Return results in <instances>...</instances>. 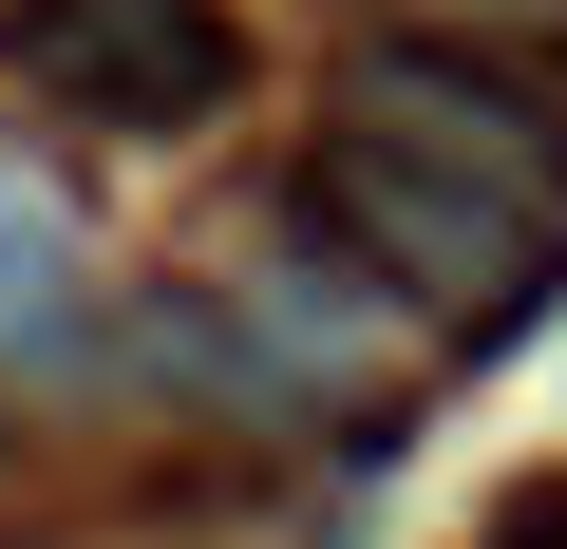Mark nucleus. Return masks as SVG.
<instances>
[{"label":"nucleus","mask_w":567,"mask_h":549,"mask_svg":"<svg viewBox=\"0 0 567 549\" xmlns=\"http://www.w3.org/2000/svg\"><path fill=\"white\" fill-rule=\"evenodd\" d=\"M0 58H20L58 114H95V133H189L246 77V39L208 20V0H0Z\"/></svg>","instance_id":"obj_1"},{"label":"nucleus","mask_w":567,"mask_h":549,"mask_svg":"<svg viewBox=\"0 0 567 549\" xmlns=\"http://www.w3.org/2000/svg\"><path fill=\"white\" fill-rule=\"evenodd\" d=\"M303 190L360 227V265H379V285H435V304L511 285V246H529V209H492L473 171H416V152H398V133H360V114H322Z\"/></svg>","instance_id":"obj_2"},{"label":"nucleus","mask_w":567,"mask_h":549,"mask_svg":"<svg viewBox=\"0 0 567 549\" xmlns=\"http://www.w3.org/2000/svg\"><path fill=\"white\" fill-rule=\"evenodd\" d=\"M341 114H360V133H398L416 171H473V190H492V209H529V227L567 209V114H548V95H511V77H473V58H435V39L360 58V77H341Z\"/></svg>","instance_id":"obj_3"},{"label":"nucleus","mask_w":567,"mask_h":549,"mask_svg":"<svg viewBox=\"0 0 567 549\" xmlns=\"http://www.w3.org/2000/svg\"><path fill=\"white\" fill-rule=\"evenodd\" d=\"M39 304H58V227H39V209H0V323H39Z\"/></svg>","instance_id":"obj_4"}]
</instances>
